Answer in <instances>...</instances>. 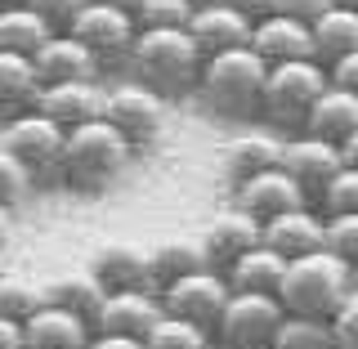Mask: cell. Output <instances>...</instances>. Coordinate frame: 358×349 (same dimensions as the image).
<instances>
[{
    "label": "cell",
    "instance_id": "47",
    "mask_svg": "<svg viewBox=\"0 0 358 349\" xmlns=\"http://www.w3.org/2000/svg\"><path fill=\"white\" fill-rule=\"evenodd\" d=\"M5 269H9V264H5V246H0V273H5Z\"/></svg>",
    "mask_w": 358,
    "mask_h": 349
},
{
    "label": "cell",
    "instance_id": "8",
    "mask_svg": "<svg viewBox=\"0 0 358 349\" xmlns=\"http://www.w3.org/2000/svg\"><path fill=\"white\" fill-rule=\"evenodd\" d=\"M67 36L94 59L99 72H108V67H126L130 45H134V18H130V9L85 0L81 14L67 22Z\"/></svg>",
    "mask_w": 358,
    "mask_h": 349
},
{
    "label": "cell",
    "instance_id": "18",
    "mask_svg": "<svg viewBox=\"0 0 358 349\" xmlns=\"http://www.w3.org/2000/svg\"><path fill=\"white\" fill-rule=\"evenodd\" d=\"M90 278L103 291H130V287H148V251L134 242H103L90 255Z\"/></svg>",
    "mask_w": 358,
    "mask_h": 349
},
{
    "label": "cell",
    "instance_id": "29",
    "mask_svg": "<svg viewBox=\"0 0 358 349\" xmlns=\"http://www.w3.org/2000/svg\"><path fill=\"white\" fill-rule=\"evenodd\" d=\"M278 166V143L268 134H238V139L224 148V175L238 184V179L255 175V171H268Z\"/></svg>",
    "mask_w": 358,
    "mask_h": 349
},
{
    "label": "cell",
    "instance_id": "25",
    "mask_svg": "<svg viewBox=\"0 0 358 349\" xmlns=\"http://www.w3.org/2000/svg\"><path fill=\"white\" fill-rule=\"evenodd\" d=\"M41 94L36 67H31L27 54H9L0 50V121L18 117V112H31Z\"/></svg>",
    "mask_w": 358,
    "mask_h": 349
},
{
    "label": "cell",
    "instance_id": "40",
    "mask_svg": "<svg viewBox=\"0 0 358 349\" xmlns=\"http://www.w3.org/2000/svg\"><path fill=\"white\" fill-rule=\"evenodd\" d=\"M327 5H331V0H268L264 14H282V18H296V22H313Z\"/></svg>",
    "mask_w": 358,
    "mask_h": 349
},
{
    "label": "cell",
    "instance_id": "14",
    "mask_svg": "<svg viewBox=\"0 0 358 349\" xmlns=\"http://www.w3.org/2000/svg\"><path fill=\"white\" fill-rule=\"evenodd\" d=\"M260 246H268L282 260H300V255L322 251V215L309 201H300V206H291L282 215L260 224Z\"/></svg>",
    "mask_w": 358,
    "mask_h": 349
},
{
    "label": "cell",
    "instance_id": "7",
    "mask_svg": "<svg viewBox=\"0 0 358 349\" xmlns=\"http://www.w3.org/2000/svg\"><path fill=\"white\" fill-rule=\"evenodd\" d=\"M278 322H282V305H278V296L229 291L215 327H210V345H215V349H268Z\"/></svg>",
    "mask_w": 358,
    "mask_h": 349
},
{
    "label": "cell",
    "instance_id": "10",
    "mask_svg": "<svg viewBox=\"0 0 358 349\" xmlns=\"http://www.w3.org/2000/svg\"><path fill=\"white\" fill-rule=\"evenodd\" d=\"M157 300H162V313H175V318L210 332L215 318H220V309H224V300H229V283H224L220 269L201 264V269H193V273L166 283L162 291H157Z\"/></svg>",
    "mask_w": 358,
    "mask_h": 349
},
{
    "label": "cell",
    "instance_id": "39",
    "mask_svg": "<svg viewBox=\"0 0 358 349\" xmlns=\"http://www.w3.org/2000/svg\"><path fill=\"white\" fill-rule=\"evenodd\" d=\"M322 76H327L331 90H358V50L341 54V59H331V63H322Z\"/></svg>",
    "mask_w": 358,
    "mask_h": 349
},
{
    "label": "cell",
    "instance_id": "42",
    "mask_svg": "<svg viewBox=\"0 0 358 349\" xmlns=\"http://www.w3.org/2000/svg\"><path fill=\"white\" fill-rule=\"evenodd\" d=\"M210 5H224V9H238V14H246V18H260L264 9H268V0H210Z\"/></svg>",
    "mask_w": 358,
    "mask_h": 349
},
{
    "label": "cell",
    "instance_id": "23",
    "mask_svg": "<svg viewBox=\"0 0 358 349\" xmlns=\"http://www.w3.org/2000/svg\"><path fill=\"white\" fill-rule=\"evenodd\" d=\"M282 269L287 260L282 255H273L268 246L255 242L251 251H242L233 264H224V283H229V291H255V296H273L278 283H282Z\"/></svg>",
    "mask_w": 358,
    "mask_h": 349
},
{
    "label": "cell",
    "instance_id": "45",
    "mask_svg": "<svg viewBox=\"0 0 358 349\" xmlns=\"http://www.w3.org/2000/svg\"><path fill=\"white\" fill-rule=\"evenodd\" d=\"M99 5H117V9H130L134 0H99Z\"/></svg>",
    "mask_w": 358,
    "mask_h": 349
},
{
    "label": "cell",
    "instance_id": "12",
    "mask_svg": "<svg viewBox=\"0 0 358 349\" xmlns=\"http://www.w3.org/2000/svg\"><path fill=\"white\" fill-rule=\"evenodd\" d=\"M341 152L331 148V143L313 139V134H287L282 143H278V171H282L291 184L300 188V197L313 206V197H318V188L327 184V179L341 171Z\"/></svg>",
    "mask_w": 358,
    "mask_h": 349
},
{
    "label": "cell",
    "instance_id": "1",
    "mask_svg": "<svg viewBox=\"0 0 358 349\" xmlns=\"http://www.w3.org/2000/svg\"><path fill=\"white\" fill-rule=\"evenodd\" d=\"M130 162L134 148L103 117H90L81 126L63 130V184L76 193H103L130 171Z\"/></svg>",
    "mask_w": 358,
    "mask_h": 349
},
{
    "label": "cell",
    "instance_id": "3",
    "mask_svg": "<svg viewBox=\"0 0 358 349\" xmlns=\"http://www.w3.org/2000/svg\"><path fill=\"white\" fill-rule=\"evenodd\" d=\"M260 85H264V63L255 59L246 45L201 59L197 81H193L201 104L215 112V117H229V121H251L255 117V108H260Z\"/></svg>",
    "mask_w": 358,
    "mask_h": 349
},
{
    "label": "cell",
    "instance_id": "34",
    "mask_svg": "<svg viewBox=\"0 0 358 349\" xmlns=\"http://www.w3.org/2000/svg\"><path fill=\"white\" fill-rule=\"evenodd\" d=\"M197 0H134L130 18L134 31H148V27H184L188 14H193Z\"/></svg>",
    "mask_w": 358,
    "mask_h": 349
},
{
    "label": "cell",
    "instance_id": "41",
    "mask_svg": "<svg viewBox=\"0 0 358 349\" xmlns=\"http://www.w3.org/2000/svg\"><path fill=\"white\" fill-rule=\"evenodd\" d=\"M81 349H143V341H134V336H117V332H90Z\"/></svg>",
    "mask_w": 358,
    "mask_h": 349
},
{
    "label": "cell",
    "instance_id": "21",
    "mask_svg": "<svg viewBox=\"0 0 358 349\" xmlns=\"http://www.w3.org/2000/svg\"><path fill=\"white\" fill-rule=\"evenodd\" d=\"M31 67H36L41 85H54V81H94V76H99L94 59H90L67 31H54L50 41H41L36 54H31Z\"/></svg>",
    "mask_w": 358,
    "mask_h": 349
},
{
    "label": "cell",
    "instance_id": "46",
    "mask_svg": "<svg viewBox=\"0 0 358 349\" xmlns=\"http://www.w3.org/2000/svg\"><path fill=\"white\" fill-rule=\"evenodd\" d=\"M331 5H345V9H358V0H331Z\"/></svg>",
    "mask_w": 358,
    "mask_h": 349
},
{
    "label": "cell",
    "instance_id": "30",
    "mask_svg": "<svg viewBox=\"0 0 358 349\" xmlns=\"http://www.w3.org/2000/svg\"><path fill=\"white\" fill-rule=\"evenodd\" d=\"M206 345H210V332L175 318V313H162V318L143 332V349H206Z\"/></svg>",
    "mask_w": 358,
    "mask_h": 349
},
{
    "label": "cell",
    "instance_id": "38",
    "mask_svg": "<svg viewBox=\"0 0 358 349\" xmlns=\"http://www.w3.org/2000/svg\"><path fill=\"white\" fill-rule=\"evenodd\" d=\"M22 5L36 14L50 31H67V22H72L76 14H81L85 0H22Z\"/></svg>",
    "mask_w": 358,
    "mask_h": 349
},
{
    "label": "cell",
    "instance_id": "26",
    "mask_svg": "<svg viewBox=\"0 0 358 349\" xmlns=\"http://www.w3.org/2000/svg\"><path fill=\"white\" fill-rule=\"evenodd\" d=\"M45 300L50 305H59L67 313H76V318L85 322V327H94V318H99V305H103V296L108 291L90 278V269H76V273H63V278H54V283H45Z\"/></svg>",
    "mask_w": 358,
    "mask_h": 349
},
{
    "label": "cell",
    "instance_id": "13",
    "mask_svg": "<svg viewBox=\"0 0 358 349\" xmlns=\"http://www.w3.org/2000/svg\"><path fill=\"white\" fill-rule=\"evenodd\" d=\"M246 50H251L264 67L291 63V59H313L309 22H296V18H282V14H260V18H251Z\"/></svg>",
    "mask_w": 358,
    "mask_h": 349
},
{
    "label": "cell",
    "instance_id": "27",
    "mask_svg": "<svg viewBox=\"0 0 358 349\" xmlns=\"http://www.w3.org/2000/svg\"><path fill=\"white\" fill-rule=\"evenodd\" d=\"M201 264H206V251H201L197 238H171V242H162V246L148 251V287L162 291L166 283L193 273V269H201Z\"/></svg>",
    "mask_w": 358,
    "mask_h": 349
},
{
    "label": "cell",
    "instance_id": "15",
    "mask_svg": "<svg viewBox=\"0 0 358 349\" xmlns=\"http://www.w3.org/2000/svg\"><path fill=\"white\" fill-rule=\"evenodd\" d=\"M300 188L291 184V179L278 171V166H268V171H255V175H246L233 184V206L242 211V215H251L255 224H264V220H273V215H282V211L291 206H300Z\"/></svg>",
    "mask_w": 358,
    "mask_h": 349
},
{
    "label": "cell",
    "instance_id": "24",
    "mask_svg": "<svg viewBox=\"0 0 358 349\" xmlns=\"http://www.w3.org/2000/svg\"><path fill=\"white\" fill-rule=\"evenodd\" d=\"M309 41H313V59L318 63H331V59H341V54H354L358 50V9L327 5L318 18L309 22Z\"/></svg>",
    "mask_w": 358,
    "mask_h": 349
},
{
    "label": "cell",
    "instance_id": "4",
    "mask_svg": "<svg viewBox=\"0 0 358 349\" xmlns=\"http://www.w3.org/2000/svg\"><path fill=\"white\" fill-rule=\"evenodd\" d=\"M345 291H354V269L341 264L327 251L287 260L282 283H278V305L282 313H300V318H327V313L345 300Z\"/></svg>",
    "mask_w": 358,
    "mask_h": 349
},
{
    "label": "cell",
    "instance_id": "9",
    "mask_svg": "<svg viewBox=\"0 0 358 349\" xmlns=\"http://www.w3.org/2000/svg\"><path fill=\"white\" fill-rule=\"evenodd\" d=\"M99 117H103L130 148H148L166 126V99L152 94L148 85L130 81V85H117L99 99Z\"/></svg>",
    "mask_w": 358,
    "mask_h": 349
},
{
    "label": "cell",
    "instance_id": "35",
    "mask_svg": "<svg viewBox=\"0 0 358 349\" xmlns=\"http://www.w3.org/2000/svg\"><path fill=\"white\" fill-rule=\"evenodd\" d=\"M322 251L341 264H358V215H322Z\"/></svg>",
    "mask_w": 358,
    "mask_h": 349
},
{
    "label": "cell",
    "instance_id": "11",
    "mask_svg": "<svg viewBox=\"0 0 358 349\" xmlns=\"http://www.w3.org/2000/svg\"><path fill=\"white\" fill-rule=\"evenodd\" d=\"M300 134H313V139L331 143L345 166H358V90H331L327 85L313 99Z\"/></svg>",
    "mask_w": 358,
    "mask_h": 349
},
{
    "label": "cell",
    "instance_id": "48",
    "mask_svg": "<svg viewBox=\"0 0 358 349\" xmlns=\"http://www.w3.org/2000/svg\"><path fill=\"white\" fill-rule=\"evenodd\" d=\"M5 5H22V0H0V9H5Z\"/></svg>",
    "mask_w": 358,
    "mask_h": 349
},
{
    "label": "cell",
    "instance_id": "43",
    "mask_svg": "<svg viewBox=\"0 0 358 349\" xmlns=\"http://www.w3.org/2000/svg\"><path fill=\"white\" fill-rule=\"evenodd\" d=\"M0 349H22V327L9 318H0Z\"/></svg>",
    "mask_w": 358,
    "mask_h": 349
},
{
    "label": "cell",
    "instance_id": "37",
    "mask_svg": "<svg viewBox=\"0 0 358 349\" xmlns=\"http://www.w3.org/2000/svg\"><path fill=\"white\" fill-rule=\"evenodd\" d=\"M27 193H31V184H27V175H22V166L0 148V206L14 211V206L27 201Z\"/></svg>",
    "mask_w": 358,
    "mask_h": 349
},
{
    "label": "cell",
    "instance_id": "36",
    "mask_svg": "<svg viewBox=\"0 0 358 349\" xmlns=\"http://www.w3.org/2000/svg\"><path fill=\"white\" fill-rule=\"evenodd\" d=\"M322 322H327L331 349H358V287L345 291V300H341V305H336Z\"/></svg>",
    "mask_w": 358,
    "mask_h": 349
},
{
    "label": "cell",
    "instance_id": "32",
    "mask_svg": "<svg viewBox=\"0 0 358 349\" xmlns=\"http://www.w3.org/2000/svg\"><path fill=\"white\" fill-rule=\"evenodd\" d=\"M268 349H331L327 322L322 318H300V313H282Z\"/></svg>",
    "mask_w": 358,
    "mask_h": 349
},
{
    "label": "cell",
    "instance_id": "2",
    "mask_svg": "<svg viewBox=\"0 0 358 349\" xmlns=\"http://www.w3.org/2000/svg\"><path fill=\"white\" fill-rule=\"evenodd\" d=\"M126 67H134L139 85H148L152 94L179 99L193 90L201 54L184 27H148V31H134Z\"/></svg>",
    "mask_w": 358,
    "mask_h": 349
},
{
    "label": "cell",
    "instance_id": "20",
    "mask_svg": "<svg viewBox=\"0 0 358 349\" xmlns=\"http://www.w3.org/2000/svg\"><path fill=\"white\" fill-rule=\"evenodd\" d=\"M18 327H22V349H81L90 336V327L76 313L50 305V300L31 309Z\"/></svg>",
    "mask_w": 358,
    "mask_h": 349
},
{
    "label": "cell",
    "instance_id": "6",
    "mask_svg": "<svg viewBox=\"0 0 358 349\" xmlns=\"http://www.w3.org/2000/svg\"><path fill=\"white\" fill-rule=\"evenodd\" d=\"M0 148L22 166L31 188H59L63 184V130L45 121L36 108L0 121Z\"/></svg>",
    "mask_w": 358,
    "mask_h": 349
},
{
    "label": "cell",
    "instance_id": "22",
    "mask_svg": "<svg viewBox=\"0 0 358 349\" xmlns=\"http://www.w3.org/2000/svg\"><path fill=\"white\" fill-rule=\"evenodd\" d=\"M197 242H201V251H206V264L224 269V264H233L242 251H251V246L260 242V224L251 215H242L238 206H229V211H220V215L210 220V229L201 233Z\"/></svg>",
    "mask_w": 358,
    "mask_h": 349
},
{
    "label": "cell",
    "instance_id": "19",
    "mask_svg": "<svg viewBox=\"0 0 358 349\" xmlns=\"http://www.w3.org/2000/svg\"><path fill=\"white\" fill-rule=\"evenodd\" d=\"M99 85L94 81H54V85H41L36 94V112L45 121H54L59 130H72L81 121L99 117Z\"/></svg>",
    "mask_w": 358,
    "mask_h": 349
},
{
    "label": "cell",
    "instance_id": "5",
    "mask_svg": "<svg viewBox=\"0 0 358 349\" xmlns=\"http://www.w3.org/2000/svg\"><path fill=\"white\" fill-rule=\"evenodd\" d=\"M327 90L318 59H291V63H273L264 67V85H260V108L255 117L278 134H296L305 126L313 99Z\"/></svg>",
    "mask_w": 358,
    "mask_h": 349
},
{
    "label": "cell",
    "instance_id": "17",
    "mask_svg": "<svg viewBox=\"0 0 358 349\" xmlns=\"http://www.w3.org/2000/svg\"><path fill=\"white\" fill-rule=\"evenodd\" d=\"M157 318H162V300H157L152 287L108 291L90 332H117V336H134V341H143V332H148Z\"/></svg>",
    "mask_w": 358,
    "mask_h": 349
},
{
    "label": "cell",
    "instance_id": "16",
    "mask_svg": "<svg viewBox=\"0 0 358 349\" xmlns=\"http://www.w3.org/2000/svg\"><path fill=\"white\" fill-rule=\"evenodd\" d=\"M184 31L193 36L197 54L210 59V54H224V50H238L251 36V18L238 14V9H224V5H210V0H197L193 14H188Z\"/></svg>",
    "mask_w": 358,
    "mask_h": 349
},
{
    "label": "cell",
    "instance_id": "44",
    "mask_svg": "<svg viewBox=\"0 0 358 349\" xmlns=\"http://www.w3.org/2000/svg\"><path fill=\"white\" fill-rule=\"evenodd\" d=\"M9 229H14V211H9V206H0V246L9 242Z\"/></svg>",
    "mask_w": 358,
    "mask_h": 349
},
{
    "label": "cell",
    "instance_id": "33",
    "mask_svg": "<svg viewBox=\"0 0 358 349\" xmlns=\"http://www.w3.org/2000/svg\"><path fill=\"white\" fill-rule=\"evenodd\" d=\"M36 305H45V291L36 283H27V278H18V273H0V318H9V322H22Z\"/></svg>",
    "mask_w": 358,
    "mask_h": 349
},
{
    "label": "cell",
    "instance_id": "31",
    "mask_svg": "<svg viewBox=\"0 0 358 349\" xmlns=\"http://www.w3.org/2000/svg\"><path fill=\"white\" fill-rule=\"evenodd\" d=\"M318 215H358V166H341L313 197Z\"/></svg>",
    "mask_w": 358,
    "mask_h": 349
},
{
    "label": "cell",
    "instance_id": "28",
    "mask_svg": "<svg viewBox=\"0 0 358 349\" xmlns=\"http://www.w3.org/2000/svg\"><path fill=\"white\" fill-rule=\"evenodd\" d=\"M54 31L45 27V22L31 14L27 5H5L0 9V50H9V54H36V45L41 41H50Z\"/></svg>",
    "mask_w": 358,
    "mask_h": 349
},
{
    "label": "cell",
    "instance_id": "49",
    "mask_svg": "<svg viewBox=\"0 0 358 349\" xmlns=\"http://www.w3.org/2000/svg\"><path fill=\"white\" fill-rule=\"evenodd\" d=\"M206 349H215V345H206Z\"/></svg>",
    "mask_w": 358,
    "mask_h": 349
}]
</instances>
